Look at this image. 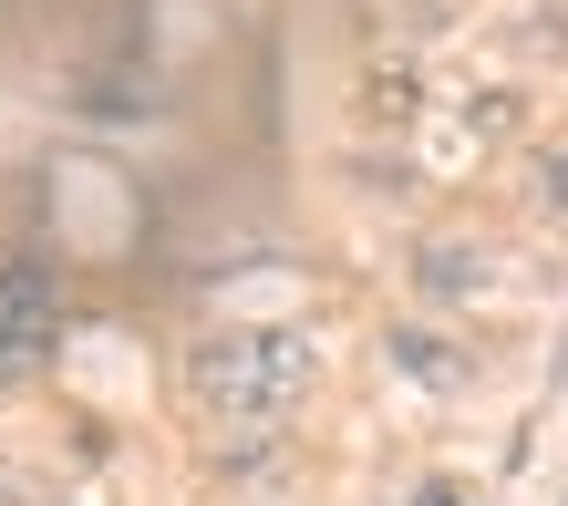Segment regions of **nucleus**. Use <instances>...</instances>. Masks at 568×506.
<instances>
[{
  "label": "nucleus",
  "mask_w": 568,
  "mask_h": 506,
  "mask_svg": "<svg viewBox=\"0 0 568 506\" xmlns=\"http://www.w3.org/2000/svg\"><path fill=\"white\" fill-rule=\"evenodd\" d=\"M383 362H393L404 383H424V393H465V383H476L465 342H445V331H424V321H393V331H383Z\"/></svg>",
  "instance_id": "nucleus-3"
},
{
  "label": "nucleus",
  "mask_w": 568,
  "mask_h": 506,
  "mask_svg": "<svg viewBox=\"0 0 568 506\" xmlns=\"http://www.w3.org/2000/svg\"><path fill=\"white\" fill-rule=\"evenodd\" d=\"M11 383H31V373H21V362H11V352H0V393H11Z\"/></svg>",
  "instance_id": "nucleus-8"
},
{
  "label": "nucleus",
  "mask_w": 568,
  "mask_h": 506,
  "mask_svg": "<svg viewBox=\"0 0 568 506\" xmlns=\"http://www.w3.org/2000/svg\"><path fill=\"white\" fill-rule=\"evenodd\" d=\"M414 506H465V496H455V486H424V496H414Z\"/></svg>",
  "instance_id": "nucleus-7"
},
{
  "label": "nucleus",
  "mask_w": 568,
  "mask_h": 506,
  "mask_svg": "<svg viewBox=\"0 0 568 506\" xmlns=\"http://www.w3.org/2000/svg\"><path fill=\"white\" fill-rule=\"evenodd\" d=\"M486 280H496V259L476 239H424L414 249V300L424 311H465V300H486Z\"/></svg>",
  "instance_id": "nucleus-2"
},
{
  "label": "nucleus",
  "mask_w": 568,
  "mask_h": 506,
  "mask_svg": "<svg viewBox=\"0 0 568 506\" xmlns=\"http://www.w3.org/2000/svg\"><path fill=\"white\" fill-rule=\"evenodd\" d=\"M207 465L227 486H258V476H280V424H227V445H207Z\"/></svg>",
  "instance_id": "nucleus-4"
},
{
  "label": "nucleus",
  "mask_w": 568,
  "mask_h": 506,
  "mask_svg": "<svg viewBox=\"0 0 568 506\" xmlns=\"http://www.w3.org/2000/svg\"><path fill=\"white\" fill-rule=\"evenodd\" d=\"M362 104H373V124H404V104H414V62H383V73L362 83Z\"/></svg>",
  "instance_id": "nucleus-6"
},
{
  "label": "nucleus",
  "mask_w": 568,
  "mask_h": 506,
  "mask_svg": "<svg viewBox=\"0 0 568 506\" xmlns=\"http://www.w3.org/2000/svg\"><path fill=\"white\" fill-rule=\"evenodd\" d=\"M527 186H538V208L568 227V145H538V155H527Z\"/></svg>",
  "instance_id": "nucleus-5"
},
{
  "label": "nucleus",
  "mask_w": 568,
  "mask_h": 506,
  "mask_svg": "<svg viewBox=\"0 0 568 506\" xmlns=\"http://www.w3.org/2000/svg\"><path fill=\"white\" fill-rule=\"evenodd\" d=\"M311 373H321V352L300 342V331H258V321L207 331V342L186 352V393L207 403L217 424H280L290 403L311 393Z\"/></svg>",
  "instance_id": "nucleus-1"
}]
</instances>
